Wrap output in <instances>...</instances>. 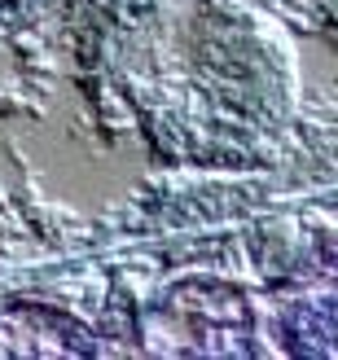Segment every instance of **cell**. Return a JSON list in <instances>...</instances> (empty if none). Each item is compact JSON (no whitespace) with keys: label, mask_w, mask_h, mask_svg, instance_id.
Returning a JSON list of instances; mask_svg holds the SVG:
<instances>
[{"label":"cell","mask_w":338,"mask_h":360,"mask_svg":"<svg viewBox=\"0 0 338 360\" xmlns=\"http://www.w3.org/2000/svg\"><path fill=\"white\" fill-rule=\"evenodd\" d=\"M5 5H9V0H5Z\"/></svg>","instance_id":"obj_1"}]
</instances>
